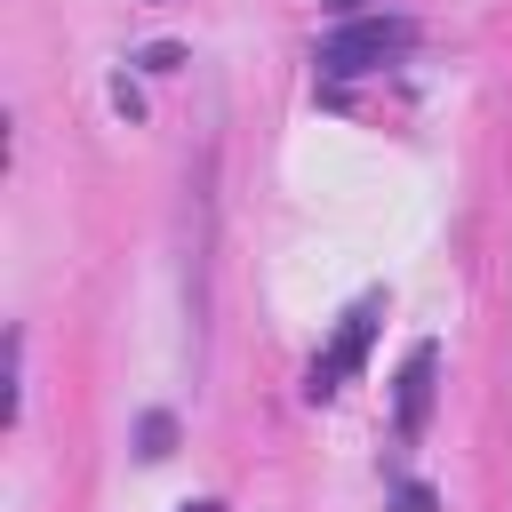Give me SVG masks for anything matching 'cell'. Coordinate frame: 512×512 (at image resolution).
<instances>
[{
    "label": "cell",
    "instance_id": "6da1fadb",
    "mask_svg": "<svg viewBox=\"0 0 512 512\" xmlns=\"http://www.w3.org/2000/svg\"><path fill=\"white\" fill-rule=\"evenodd\" d=\"M408 48H416V24L408 16H352V24H336L320 40V72L352 80V72H376V64H392Z\"/></svg>",
    "mask_w": 512,
    "mask_h": 512
},
{
    "label": "cell",
    "instance_id": "7a4b0ae2",
    "mask_svg": "<svg viewBox=\"0 0 512 512\" xmlns=\"http://www.w3.org/2000/svg\"><path fill=\"white\" fill-rule=\"evenodd\" d=\"M376 320H384V296H360L344 320H336V336H328V352L304 368V400H336L352 376H360V360H368V344H376Z\"/></svg>",
    "mask_w": 512,
    "mask_h": 512
},
{
    "label": "cell",
    "instance_id": "3957f363",
    "mask_svg": "<svg viewBox=\"0 0 512 512\" xmlns=\"http://www.w3.org/2000/svg\"><path fill=\"white\" fill-rule=\"evenodd\" d=\"M432 384H440V344H416V352L400 360V392H392V424H400L408 440L432 424Z\"/></svg>",
    "mask_w": 512,
    "mask_h": 512
},
{
    "label": "cell",
    "instance_id": "277c9868",
    "mask_svg": "<svg viewBox=\"0 0 512 512\" xmlns=\"http://www.w3.org/2000/svg\"><path fill=\"white\" fill-rule=\"evenodd\" d=\"M392 512H440V496H432L424 480H400V488H392Z\"/></svg>",
    "mask_w": 512,
    "mask_h": 512
},
{
    "label": "cell",
    "instance_id": "5b68a950",
    "mask_svg": "<svg viewBox=\"0 0 512 512\" xmlns=\"http://www.w3.org/2000/svg\"><path fill=\"white\" fill-rule=\"evenodd\" d=\"M168 440H176V424L168 416H144V448L136 456H168Z\"/></svg>",
    "mask_w": 512,
    "mask_h": 512
},
{
    "label": "cell",
    "instance_id": "8992f818",
    "mask_svg": "<svg viewBox=\"0 0 512 512\" xmlns=\"http://www.w3.org/2000/svg\"><path fill=\"white\" fill-rule=\"evenodd\" d=\"M184 512H224V504H216V496H200V504H184Z\"/></svg>",
    "mask_w": 512,
    "mask_h": 512
},
{
    "label": "cell",
    "instance_id": "52a82bcc",
    "mask_svg": "<svg viewBox=\"0 0 512 512\" xmlns=\"http://www.w3.org/2000/svg\"><path fill=\"white\" fill-rule=\"evenodd\" d=\"M328 8H360V0H328Z\"/></svg>",
    "mask_w": 512,
    "mask_h": 512
}]
</instances>
